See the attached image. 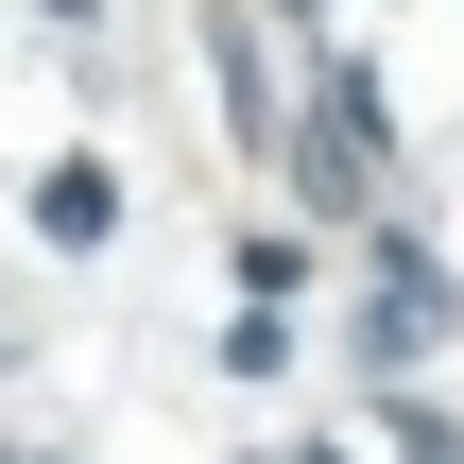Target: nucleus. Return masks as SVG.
<instances>
[{"label": "nucleus", "instance_id": "nucleus-4", "mask_svg": "<svg viewBox=\"0 0 464 464\" xmlns=\"http://www.w3.org/2000/svg\"><path fill=\"white\" fill-rule=\"evenodd\" d=\"M241 293H258V310H293V293H310V241H293V224H258V241H241Z\"/></svg>", "mask_w": 464, "mask_h": 464}, {"label": "nucleus", "instance_id": "nucleus-3", "mask_svg": "<svg viewBox=\"0 0 464 464\" xmlns=\"http://www.w3.org/2000/svg\"><path fill=\"white\" fill-rule=\"evenodd\" d=\"M103 224H121V172H103V155H52V172H34V241H52V258H103Z\"/></svg>", "mask_w": 464, "mask_h": 464}, {"label": "nucleus", "instance_id": "nucleus-5", "mask_svg": "<svg viewBox=\"0 0 464 464\" xmlns=\"http://www.w3.org/2000/svg\"><path fill=\"white\" fill-rule=\"evenodd\" d=\"M396 448H413V464H464V430H448V413H396Z\"/></svg>", "mask_w": 464, "mask_h": 464}, {"label": "nucleus", "instance_id": "nucleus-1", "mask_svg": "<svg viewBox=\"0 0 464 464\" xmlns=\"http://www.w3.org/2000/svg\"><path fill=\"white\" fill-rule=\"evenodd\" d=\"M379 155H396V138H379V69H362V52H310V121H293V189H310L327 224H362V207H379Z\"/></svg>", "mask_w": 464, "mask_h": 464}, {"label": "nucleus", "instance_id": "nucleus-2", "mask_svg": "<svg viewBox=\"0 0 464 464\" xmlns=\"http://www.w3.org/2000/svg\"><path fill=\"white\" fill-rule=\"evenodd\" d=\"M430 327H448V276H430V258H413V241H379V310H362V362H379V379H396V362H413V344H430Z\"/></svg>", "mask_w": 464, "mask_h": 464}, {"label": "nucleus", "instance_id": "nucleus-6", "mask_svg": "<svg viewBox=\"0 0 464 464\" xmlns=\"http://www.w3.org/2000/svg\"><path fill=\"white\" fill-rule=\"evenodd\" d=\"M293 464H344V448H293Z\"/></svg>", "mask_w": 464, "mask_h": 464}, {"label": "nucleus", "instance_id": "nucleus-7", "mask_svg": "<svg viewBox=\"0 0 464 464\" xmlns=\"http://www.w3.org/2000/svg\"><path fill=\"white\" fill-rule=\"evenodd\" d=\"M0 464H17V448H0Z\"/></svg>", "mask_w": 464, "mask_h": 464}]
</instances>
